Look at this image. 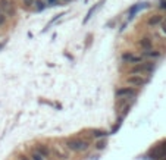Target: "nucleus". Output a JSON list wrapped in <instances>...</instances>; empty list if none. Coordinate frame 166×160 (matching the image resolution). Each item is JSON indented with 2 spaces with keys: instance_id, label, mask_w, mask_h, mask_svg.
<instances>
[{
  "instance_id": "393cba45",
  "label": "nucleus",
  "mask_w": 166,
  "mask_h": 160,
  "mask_svg": "<svg viewBox=\"0 0 166 160\" xmlns=\"http://www.w3.org/2000/svg\"><path fill=\"white\" fill-rule=\"evenodd\" d=\"M0 12H2V8H0Z\"/></svg>"
},
{
  "instance_id": "f8f14e48",
  "label": "nucleus",
  "mask_w": 166,
  "mask_h": 160,
  "mask_svg": "<svg viewBox=\"0 0 166 160\" xmlns=\"http://www.w3.org/2000/svg\"><path fill=\"white\" fill-rule=\"evenodd\" d=\"M35 3V0H22V6L25 9H31Z\"/></svg>"
},
{
  "instance_id": "6e6552de",
  "label": "nucleus",
  "mask_w": 166,
  "mask_h": 160,
  "mask_svg": "<svg viewBox=\"0 0 166 160\" xmlns=\"http://www.w3.org/2000/svg\"><path fill=\"white\" fill-rule=\"evenodd\" d=\"M35 151H38V153H40L41 156H44L46 159H47V157H49V156H50V153H52L49 147H47V146H41V144H40V146H37V148H35Z\"/></svg>"
},
{
  "instance_id": "dca6fc26",
  "label": "nucleus",
  "mask_w": 166,
  "mask_h": 160,
  "mask_svg": "<svg viewBox=\"0 0 166 160\" xmlns=\"http://www.w3.org/2000/svg\"><path fill=\"white\" fill-rule=\"evenodd\" d=\"M6 13H3V12H0V25H5V22H6Z\"/></svg>"
},
{
  "instance_id": "423d86ee",
  "label": "nucleus",
  "mask_w": 166,
  "mask_h": 160,
  "mask_svg": "<svg viewBox=\"0 0 166 160\" xmlns=\"http://www.w3.org/2000/svg\"><path fill=\"white\" fill-rule=\"evenodd\" d=\"M138 46L143 50H151V47H153V41H151V38H149V37H144V38H141L140 41H138Z\"/></svg>"
},
{
  "instance_id": "412c9836",
  "label": "nucleus",
  "mask_w": 166,
  "mask_h": 160,
  "mask_svg": "<svg viewBox=\"0 0 166 160\" xmlns=\"http://www.w3.org/2000/svg\"><path fill=\"white\" fill-rule=\"evenodd\" d=\"M63 3H69V2H72V0H62Z\"/></svg>"
},
{
  "instance_id": "9d476101",
  "label": "nucleus",
  "mask_w": 166,
  "mask_h": 160,
  "mask_svg": "<svg viewBox=\"0 0 166 160\" xmlns=\"http://www.w3.org/2000/svg\"><path fill=\"white\" fill-rule=\"evenodd\" d=\"M107 132L106 131H102V129H93L91 131V135L93 137H96V138H100V137H104Z\"/></svg>"
},
{
  "instance_id": "ddd939ff",
  "label": "nucleus",
  "mask_w": 166,
  "mask_h": 160,
  "mask_svg": "<svg viewBox=\"0 0 166 160\" xmlns=\"http://www.w3.org/2000/svg\"><path fill=\"white\" fill-rule=\"evenodd\" d=\"M53 153H55V154L57 156V159H62V160H65V159H68V156H66L65 153H62V151H60L59 148H55V150H53Z\"/></svg>"
},
{
  "instance_id": "39448f33",
  "label": "nucleus",
  "mask_w": 166,
  "mask_h": 160,
  "mask_svg": "<svg viewBox=\"0 0 166 160\" xmlns=\"http://www.w3.org/2000/svg\"><path fill=\"white\" fill-rule=\"evenodd\" d=\"M162 22H163V16H162V15H151V16H149V19H147V25L156 27V25H160Z\"/></svg>"
},
{
  "instance_id": "9b49d317",
  "label": "nucleus",
  "mask_w": 166,
  "mask_h": 160,
  "mask_svg": "<svg viewBox=\"0 0 166 160\" xmlns=\"http://www.w3.org/2000/svg\"><path fill=\"white\" fill-rule=\"evenodd\" d=\"M46 0H35V3H34V6H35V10H43L47 5L44 3Z\"/></svg>"
},
{
  "instance_id": "0eeeda50",
  "label": "nucleus",
  "mask_w": 166,
  "mask_h": 160,
  "mask_svg": "<svg viewBox=\"0 0 166 160\" xmlns=\"http://www.w3.org/2000/svg\"><path fill=\"white\" fill-rule=\"evenodd\" d=\"M0 8H2V10H6L8 15H13V9L9 0H0Z\"/></svg>"
},
{
  "instance_id": "1a4fd4ad",
  "label": "nucleus",
  "mask_w": 166,
  "mask_h": 160,
  "mask_svg": "<svg viewBox=\"0 0 166 160\" xmlns=\"http://www.w3.org/2000/svg\"><path fill=\"white\" fill-rule=\"evenodd\" d=\"M144 56H147V57H160V52L159 50H146Z\"/></svg>"
},
{
  "instance_id": "4be33fe9",
  "label": "nucleus",
  "mask_w": 166,
  "mask_h": 160,
  "mask_svg": "<svg viewBox=\"0 0 166 160\" xmlns=\"http://www.w3.org/2000/svg\"><path fill=\"white\" fill-rule=\"evenodd\" d=\"M21 160H28V159H27L25 156H21Z\"/></svg>"
},
{
  "instance_id": "f257e3e1",
  "label": "nucleus",
  "mask_w": 166,
  "mask_h": 160,
  "mask_svg": "<svg viewBox=\"0 0 166 160\" xmlns=\"http://www.w3.org/2000/svg\"><path fill=\"white\" fill-rule=\"evenodd\" d=\"M66 147L71 151H85L90 147V144L85 140H69L66 141Z\"/></svg>"
},
{
  "instance_id": "5701e85b",
  "label": "nucleus",
  "mask_w": 166,
  "mask_h": 160,
  "mask_svg": "<svg viewBox=\"0 0 166 160\" xmlns=\"http://www.w3.org/2000/svg\"><path fill=\"white\" fill-rule=\"evenodd\" d=\"M163 156L166 157V146H165V150H163Z\"/></svg>"
},
{
  "instance_id": "aec40b11",
  "label": "nucleus",
  "mask_w": 166,
  "mask_h": 160,
  "mask_svg": "<svg viewBox=\"0 0 166 160\" xmlns=\"http://www.w3.org/2000/svg\"><path fill=\"white\" fill-rule=\"evenodd\" d=\"M160 30H162V32L166 35V21H165V22H162V24H160Z\"/></svg>"
},
{
  "instance_id": "f03ea898",
  "label": "nucleus",
  "mask_w": 166,
  "mask_h": 160,
  "mask_svg": "<svg viewBox=\"0 0 166 160\" xmlns=\"http://www.w3.org/2000/svg\"><path fill=\"white\" fill-rule=\"evenodd\" d=\"M153 69V63H138L137 66H134V68H131L129 69V72L131 74H141V72H150Z\"/></svg>"
},
{
  "instance_id": "4468645a",
  "label": "nucleus",
  "mask_w": 166,
  "mask_h": 160,
  "mask_svg": "<svg viewBox=\"0 0 166 160\" xmlns=\"http://www.w3.org/2000/svg\"><path fill=\"white\" fill-rule=\"evenodd\" d=\"M31 160H46V157L41 156L38 151H34V153L31 154Z\"/></svg>"
},
{
  "instance_id": "a211bd4d",
  "label": "nucleus",
  "mask_w": 166,
  "mask_h": 160,
  "mask_svg": "<svg viewBox=\"0 0 166 160\" xmlns=\"http://www.w3.org/2000/svg\"><path fill=\"white\" fill-rule=\"evenodd\" d=\"M159 9H162V10H166V0H159Z\"/></svg>"
},
{
  "instance_id": "f3484780",
  "label": "nucleus",
  "mask_w": 166,
  "mask_h": 160,
  "mask_svg": "<svg viewBox=\"0 0 166 160\" xmlns=\"http://www.w3.org/2000/svg\"><path fill=\"white\" fill-rule=\"evenodd\" d=\"M104 147H106V141H99V143L96 144V148H97V150H103Z\"/></svg>"
},
{
  "instance_id": "b1692460",
  "label": "nucleus",
  "mask_w": 166,
  "mask_h": 160,
  "mask_svg": "<svg viewBox=\"0 0 166 160\" xmlns=\"http://www.w3.org/2000/svg\"><path fill=\"white\" fill-rule=\"evenodd\" d=\"M162 160H166V157H163V159H162Z\"/></svg>"
},
{
  "instance_id": "2eb2a0df",
  "label": "nucleus",
  "mask_w": 166,
  "mask_h": 160,
  "mask_svg": "<svg viewBox=\"0 0 166 160\" xmlns=\"http://www.w3.org/2000/svg\"><path fill=\"white\" fill-rule=\"evenodd\" d=\"M132 57H134L132 53H124V54H122V60H124V62H129V63H131Z\"/></svg>"
},
{
  "instance_id": "7ed1b4c3",
  "label": "nucleus",
  "mask_w": 166,
  "mask_h": 160,
  "mask_svg": "<svg viewBox=\"0 0 166 160\" xmlns=\"http://www.w3.org/2000/svg\"><path fill=\"white\" fill-rule=\"evenodd\" d=\"M127 82H128L129 85L141 87V85H144V84L147 82V79H146V78H143L141 75H135V74H132L131 77H128V78H127Z\"/></svg>"
},
{
  "instance_id": "20e7f679",
  "label": "nucleus",
  "mask_w": 166,
  "mask_h": 160,
  "mask_svg": "<svg viewBox=\"0 0 166 160\" xmlns=\"http://www.w3.org/2000/svg\"><path fill=\"white\" fill-rule=\"evenodd\" d=\"M137 94V90H134L132 87H124L116 90V97H134Z\"/></svg>"
},
{
  "instance_id": "6ab92c4d",
  "label": "nucleus",
  "mask_w": 166,
  "mask_h": 160,
  "mask_svg": "<svg viewBox=\"0 0 166 160\" xmlns=\"http://www.w3.org/2000/svg\"><path fill=\"white\" fill-rule=\"evenodd\" d=\"M46 3H47V6H50V8H52V6H56V5H59V0H47Z\"/></svg>"
},
{
  "instance_id": "a878e982",
  "label": "nucleus",
  "mask_w": 166,
  "mask_h": 160,
  "mask_svg": "<svg viewBox=\"0 0 166 160\" xmlns=\"http://www.w3.org/2000/svg\"><path fill=\"white\" fill-rule=\"evenodd\" d=\"M46 2H47V0H46Z\"/></svg>"
}]
</instances>
